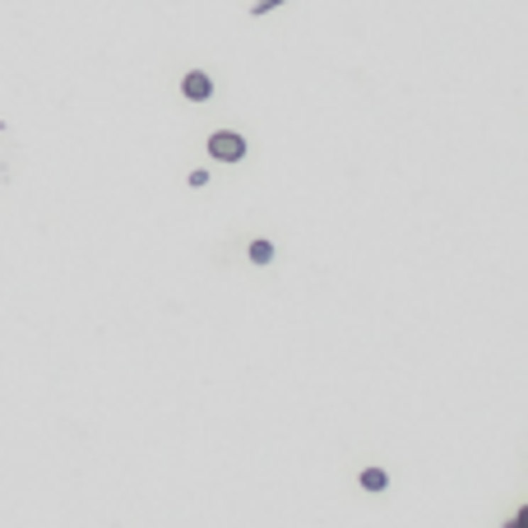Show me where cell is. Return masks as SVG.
I'll return each mask as SVG.
<instances>
[{
  "mask_svg": "<svg viewBox=\"0 0 528 528\" xmlns=\"http://www.w3.org/2000/svg\"><path fill=\"white\" fill-rule=\"evenodd\" d=\"M209 153H214L218 163H236V158H246V139L232 135V130H218V135L209 139Z\"/></svg>",
  "mask_w": 528,
  "mask_h": 528,
  "instance_id": "6da1fadb",
  "label": "cell"
},
{
  "mask_svg": "<svg viewBox=\"0 0 528 528\" xmlns=\"http://www.w3.org/2000/svg\"><path fill=\"white\" fill-rule=\"evenodd\" d=\"M181 93H186L190 102H204L209 93H214V79H209V75H199V70H190V75L181 79Z\"/></svg>",
  "mask_w": 528,
  "mask_h": 528,
  "instance_id": "7a4b0ae2",
  "label": "cell"
},
{
  "mask_svg": "<svg viewBox=\"0 0 528 528\" xmlns=\"http://www.w3.org/2000/svg\"><path fill=\"white\" fill-rule=\"evenodd\" d=\"M362 487H366V491H385V487H390V478H385L380 468H366V473H362Z\"/></svg>",
  "mask_w": 528,
  "mask_h": 528,
  "instance_id": "3957f363",
  "label": "cell"
},
{
  "mask_svg": "<svg viewBox=\"0 0 528 528\" xmlns=\"http://www.w3.org/2000/svg\"><path fill=\"white\" fill-rule=\"evenodd\" d=\"M251 260L255 264H269V260H274V246L264 241V236H260V241H251Z\"/></svg>",
  "mask_w": 528,
  "mask_h": 528,
  "instance_id": "277c9868",
  "label": "cell"
},
{
  "mask_svg": "<svg viewBox=\"0 0 528 528\" xmlns=\"http://www.w3.org/2000/svg\"><path fill=\"white\" fill-rule=\"evenodd\" d=\"M274 5H283V0H255V10H251V14H269Z\"/></svg>",
  "mask_w": 528,
  "mask_h": 528,
  "instance_id": "5b68a950",
  "label": "cell"
},
{
  "mask_svg": "<svg viewBox=\"0 0 528 528\" xmlns=\"http://www.w3.org/2000/svg\"><path fill=\"white\" fill-rule=\"evenodd\" d=\"M524 524H528V515H515V519H510L505 528H524Z\"/></svg>",
  "mask_w": 528,
  "mask_h": 528,
  "instance_id": "8992f818",
  "label": "cell"
}]
</instances>
